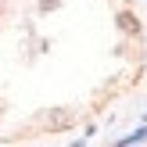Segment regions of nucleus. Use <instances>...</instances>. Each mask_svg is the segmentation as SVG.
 Masks as SVG:
<instances>
[{
    "label": "nucleus",
    "mask_w": 147,
    "mask_h": 147,
    "mask_svg": "<svg viewBox=\"0 0 147 147\" xmlns=\"http://www.w3.org/2000/svg\"><path fill=\"white\" fill-rule=\"evenodd\" d=\"M72 122H76V119H72V111H54V115L47 119V129H50V133H54V129H68Z\"/></svg>",
    "instance_id": "f257e3e1"
},
{
    "label": "nucleus",
    "mask_w": 147,
    "mask_h": 147,
    "mask_svg": "<svg viewBox=\"0 0 147 147\" xmlns=\"http://www.w3.org/2000/svg\"><path fill=\"white\" fill-rule=\"evenodd\" d=\"M119 25H122V29H129V32H136V18H133V14H122Z\"/></svg>",
    "instance_id": "f03ea898"
}]
</instances>
